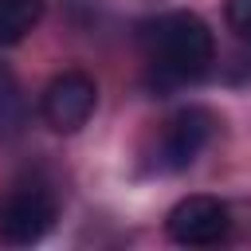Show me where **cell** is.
Returning a JSON list of instances; mask_svg holds the SVG:
<instances>
[{"label":"cell","instance_id":"cell-2","mask_svg":"<svg viewBox=\"0 0 251 251\" xmlns=\"http://www.w3.org/2000/svg\"><path fill=\"white\" fill-rule=\"evenodd\" d=\"M94 102H98L94 78L82 75V71H63V75H55L47 82L39 110H43V122L55 133H75V129H82L90 122Z\"/></svg>","mask_w":251,"mask_h":251},{"label":"cell","instance_id":"cell-7","mask_svg":"<svg viewBox=\"0 0 251 251\" xmlns=\"http://www.w3.org/2000/svg\"><path fill=\"white\" fill-rule=\"evenodd\" d=\"M24 118V98L16 90V78L0 67V129H16Z\"/></svg>","mask_w":251,"mask_h":251},{"label":"cell","instance_id":"cell-4","mask_svg":"<svg viewBox=\"0 0 251 251\" xmlns=\"http://www.w3.org/2000/svg\"><path fill=\"white\" fill-rule=\"evenodd\" d=\"M165 227H169V239L180 247H212L227 235L231 216L216 196H184L173 204Z\"/></svg>","mask_w":251,"mask_h":251},{"label":"cell","instance_id":"cell-5","mask_svg":"<svg viewBox=\"0 0 251 251\" xmlns=\"http://www.w3.org/2000/svg\"><path fill=\"white\" fill-rule=\"evenodd\" d=\"M212 126H216V118L200 106H188V110L173 114L165 122V133H161V165L165 169H188L200 157V149L208 145Z\"/></svg>","mask_w":251,"mask_h":251},{"label":"cell","instance_id":"cell-6","mask_svg":"<svg viewBox=\"0 0 251 251\" xmlns=\"http://www.w3.org/2000/svg\"><path fill=\"white\" fill-rule=\"evenodd\" d=\"M43 20V0H0V47L20 43Z\"/></svg>","mask_w":251,"mask_h":251},{"label":"cell","instance_id":"cell-8","mask_svg":"<svg viewBox=\"0 0 251 251\" xmlns=\"http://www.w3.org/2000/svg\"><path fill=\"white\" fill-rule=\"evenodd\" d=\"M227 24L239 39H251V0H227Z\"/></svg>","mask_w":251,"mask_h":251},{"label":"cell","instance_id":"cell-1","mask_svg":"<svg viewBox=\"0 0 251 251\" xmlns=\"http://www.w3.org/2000/svg\"><path fill=\"white\" fill-rule=\"evenodd\" d=\"M145 51L153 75L165 86H173V82H196L212 71L216 39L196 12H169L145 24Z\"/></svg>","mask_w":251,"mask_h":251},{"label":"cell","instance_id":"cell-3","mask_svg":"<svg viewBox=\"0 0 251 251\" xmlns=\"http://www.w3.org/2000/svg\"><path fill=\"white\" fill-rule=\"evenodd\" d=\"M55 224V200L47 188H12L0 200V239L12 247L39 243Z\"/></svg>","mask_w":251,"mask_h":251}]
</instances>
